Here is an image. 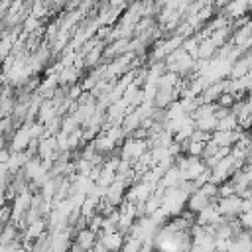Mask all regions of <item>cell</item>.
<instances>
[{
    "label": "cell",
    "mask_w": 252,
    "mask_h": 252,
    "mask_svg": "<svg viewBox=\"0 0 252 252\" xmlns=\"http://www.w3.org/2000/svg\"><path fill=\"white\" fill-rule=\"evenodd\" d=\"M219 211L222 217H238L242 211V199L236 195H228V197H220L219 201Z\"/></svg>",
    "instance_id": "cell-2"
},
{
    "label": "cell",
    "mask_w": 252,
    "mask_h": 252,
    "mask_svg": "<svg viewBox=\"0 0 252 252\" xmlns=\"http://www.w3.org/2000/svg\"><path fill=\"white\" fill-rule=\"evenodd\" d=\"M51 246H53V234L45 230L43 234H39L35 240L30 242V252H51Z\"/></svg>",
    "instance_id": "cell-5"
},
{
    "label": "cell",
    "mask_w": 252,
    "mask_h": 252,
    "mask_svg": "<svg viewBox=\"0 0 252 252\" xmlns=\"http://www.w3.org/2000/svg\"><path fill=\"white\" fill-rule=\"evenodd\" d=\"M220 104H222V106H230V104H232V96H230V94L220 96Z\"/></svg>",
    "instance_id": "cell-6"
},
{
    "label": "cell",
    "mask_w": 252,
    "mask_h": 252,
    "mask_svg": "<svg viewBox=\"0 0 252 252\" xmlns=\"http://www.w3.org/2000/svg\"><path fill=\"white\" fill-rule=\"evenodd\" d=\"M98 242L104 246L106 252H120L124 244V234L122 232H108V234H98Z\"/></svg>",
    "instance_id": "cell-3"
},
{
    "label": "cell",
    "mask_w": 252,
    "mask_h": 252,
    "mask_svg": "<svg viewBox=\"0 0 252 252\" xmlns=\"http://www.w3.org/2000/svg\"><path fill=\"white\" fill-rule=\"evenodd\" d=\"M96 240H98V234H94L93 230H89V228L85 226V228H81V230L75 232V236H73V246L79 248V250H83V252H91V250L94 248Z\"/></svg>",
    "instance_id": "cell-1"
},
{
    "label": "cell",
    "mask_w": 252,
    "mask_h": 252,
    "mask_svg": "<svg viewBox=\"0 0 252 252\" xmlns=\"http://www.w3.org/2000/svg\"><path fill=\"white\" fill-rule=\"evenodd\" d=\"M211 203H213V199H209V197L203 195L201 191H195V193H191V197H189V201H187V207H189V211H191L193 215H197V213H201L203 209H207Z\"/></svg>",
    "instance_id": "cell-4"
}]
</instances>
